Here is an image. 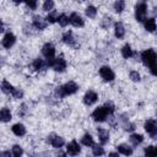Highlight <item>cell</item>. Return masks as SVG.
Instances as JSON below:
<instances>
[{
  "mask_svg": "<svg viewBox=\"0 0 157 157\" xmlns=\"http://www.w3.org/2000/svg\"><path fill=\"white\" fill-rule=\"evenodd\" d=\"M129 76H130V78H131V81H134V82H139V81L141 80V76H140V74H139L137 71H135V70L130 71Z\"/></svg>",
  "mask_w": 157,
  "mask_h": 157,
  "instance_id": "obj_35",
  "label": "cell"
},
{
  "mask_svg": "<svg viewBox=\"0 0 157 157\" xmlns=\"http://www.w3.org/2000/svg\"><path fill=\"white\" fill-rule=\"evenodd\" d=\"M32 23H33V27L36 29H39V31H42V29H44L47 27V21L43 20L40 16H34Z\"/></svg>",
  "mask_w": 157,
  "mask_h": 157,
  "instance_id": "obj_15",
  "label": "cell"
},
{
  "mask_svg": "<svg viewBox=\"0 0 157 157\" xmlns=\"http://www.w3.org/2000/svg\"><path fill=\"white\" fill-rule=\"evenodd\" d=\"M56 22H59V25L61 27H66L69 23H70V20H69V16L65 15V13H60L56 18Z\"/></svg>",
  "mask_w": 157,
  "mask_h": 157,
  "instance_id": "obj_25",
  "label": "cell"
},
{
  "mask_svg": "<svg viewBox=\"0 0 157 157\" xmlns=\"http://www.w3.org/2000/svg\"><path fill=\"white\" fill-rule=\"evenodd\" d=\"M98 101V94L94 91H87L83 96V103L86 105H93L96 102Z\"/></svg>",
  "mask_w": 157,
  "mask_h": 157,
  "instance_id": "obj_10",
  "label": "cell"
},
{
  "mask_svg": "<svg viewBox=\"0 0 157 157\" xmlns=\"http://www.w3.org/2000/svg\"><path fill=\"white\" fill-rule=\"evenodd\" d=\"M56 18H58V13H56L55 11H52V12H49L48 16L45 17V21H47L48 23H54V22H56Z\"/></svg>",
  "mask_w": 157,
  "mask_h": 157,
  "instance_id": "obj_30",
  "label": "cell"
},
{
  "mask_svg": "<svg viewBox=\"0 0 157 157\" xmlns=\"http://www.w3.org/2000/svg\"><path fill=\"white\" fill-rule=\"evenodd\" d=\"M92 153H93L94 156H102V155H104V150H103L102 146L93 145V147H92Z\"/></svg>",
  "mask_w": 157,
  "mask_h": 157,
  "instance_id": "obj_32",
  "label": "cell"
},
{
  "mask_svg": "<svg viewBox=\"0 0 157 157\" xmlns=\"http://www.w3.org/2000/svg\"><path fill=\"white\" fill-rule=\"evenodd\" d=\"M63 42L69 44V45H74L76 43L75 40V37H74V33L71 31H66L64 34H63Z\"/></svg>",
  "mask_w": 157,
  "mask_h": 157,
  "instance_id": "obj_20",
  "label": "cell"
},
{
  "mask_svg": "<svg viewBox=\"0 0 157 157\" xmlns=\"http://www.w3.org/2000/svg\"><path fill=\"white\" fill-rule=\"evenodd\" d=\"M54 9V0H44L43 2V10L45 11H52Z\"/></svg>",
  "mask_w": 157,
  "mask_h": 157,
  "instance_id": "obj_31",
  "label": "cell"
},
{
  "mask_svg": "<svg viewBox=\"0 0 157 157\" xmlns=\"http://www.w3.org/2000/svg\"><path fill=\"white\" fill-rule=\"evenodd\" d=\"M11 119H12L11 110H10L9 108H6V107L1 108V109H0V121H2V123H7V121H10Z\"/></svg>",
  "mask_w": 157,
  "mask_h": 157,
  "instance_id": "obj_16",
  "label": "cell"
},
{
  "mask_svg": "<svg viewBox=\"0 0 157 157\" xmlns=\"http://www.w3.org/2000/svg\"><path fill=\"white\" fill-rule=\"evenodd\" d=\"M1 32H4V25L0 22V33H1Z\"/></svg>",
  "mask_w": 157,
  "mask_h": 157,
  "instance_id": "obj_40",
  "label": "cell"
},
{
  "mask_svg": "<svg viewBox=\"0 0 157 157\" xmlns=\"http://www.w3.org/2000/svg\"><path fill=\"white\" fill-rule=\"evenodd\" d=\"M125 9V0H115L114 2V11L120 13Z\"/></svg>",
  "mask_w": 157,
  "mask_h": 157,
  "instance_id": "obj_28",
  "label": "cell"
},
{
  "mask_svg": "<svg viewBox=\"0 0 157 157\" xmlns=\"http://www.w3.org/2000/svg\"><path fill=\"white\" fill-rule=\"evenodd\" d=\"M121 55L124 59H129L134 55V50L131 49V47L129 44H125L123 48H121Z\"/></svg>",
  "mask_w": 157,
  "mask_h": 157,
  "instance_id": "obj_24",
  "label": "cell"
},
{
  "mask_svg": "<svg viewBox=\"0 0 157 157\" xmlns=\"http://www.w3.org/2000/svg\"><path fill=\"white\" fill-rule=\"evenodd\" d=\"M147 13V2L146 0H139L135 5V18L139 22H142Z\"/></svg>",
  "mask_w": 157,
  "mask_h": 157,
  "instance_id": "obj_4",
  "label": "cell"
},
{
  "mask_svg": "<svg viewBox=\"0 0 157 157\" xmlns=\"http://www.w3.org/2000/svg\"><path fill=\"white\" fill-rule=\"evenodd\" d=\"M78 91V85L74 81H69L66 82L65 85L63 86H59L56 90H55V94L59 97V98H63L65 96H71L74 93H76Z\"/></svg>",
  "mask_w": 157,
  "mask_h": 157,
  "instance_id": "obj_2",
  "label": "cell"
},
{
  "mask_svg": "<svg viewBox=\"0 0 157 157\" xmlns=\"http://www.w3.org/2000/svg\"><path fill=\"white\" fill-rule=\"evenodd\" d=\"M66 65H67V64H66L65 59L61 58V56H60V58H50V59H47V66L54 69V70L58 71V72L65 71Z\"/></svg>",
  "mask_w": 157,
  "mask_h": 157,
  "instance_id": "obj_3",
  "label": "cell"
},
{
  "mask_svg": "<svg viewBox=\"0 0 157 157\" xmlns=\"http://www.w3.org/2000/svg\"><path fill=\"white\" fill-rule=\"evenodd\" d=\"M99 75H101V77H102L104 81H107V82H110V81H113V80L115 78L114 71H113L109 66H102V67L99 69Z\"/></svg>",
  "mask_w": 157,
  "mask_h": 157,
  "instance_id": "obj_7",
  "label": "cell"
},
{
  "mask_svg": "<svg viewBox=\"0 0 157 157\" xmlns=\"http://www.w3.org/2000/svg\"><path fill=\"white\" fill-rule=\"evenodd\" d=\"M125 34V27L123 26L121 22H117L114 25V36L117 38H123Z\"/></svg>",
  "mask_w": 157,
  "mask_h": 157,
  "instance_id": "obj_19",
  "label": "cell"
},
{
  "mask_svg": "<svg viewBox=\"0 0 157 157\" xmlns=\"http://www.w3.org/2000/svg\"><path fill=\"white\" fill-rule=\"evenodd\" d=\"M48 142H49L54 148H60V147H63L64 144H65L64 139H63L61 136H59V135H55V134H52V135L48 136Z\"/></svg>",
  "mask_w": 157,
  "mask_h": 157,
  "instance_id": "obj_8",
  "label": "cell"
},
{
  "mask_svg": "<svg viewBox=\"0 0 157 157\" xmlns=\"http://www.w3.org/2000/svg\"><path fill=\"white\" fill-rule=\"evenodd\" d=\"M12 97L13 98H17V99H20V98H22L23 97V91L22 90H20V88H13V91H12Z\"/></svg>",
  "mask_w": 157,
  "mask_h": 157,
  "instance_id": "obj_36",
  "label": "cell"
},
{
  "mask_svg": "<svg viewBox=\"0 0 157 157\" xmlns=\"http://www.w3.org/2000/svg\"><path fill=\"white\" fill-rule=\"evenodd\" d=\"M0 155H1V156H10V152H7V151H5V152H1Z\"/></svg>",
  "mask_w": 157,
  "mask_h": 157,
  "instance_id": "obj_39",
  "label": "cell"
},
{
  "mask_svg": "<svg viewBox=\"0 0 157 157\" xmlns=\"http://www.w3.org/2000/svg\"><path fill=\"white\" fill-rule=\"evenodd\" d=\"M144 21H145L144 26H145L146 31H148V32H155V29H156V20H155V18H147V20L145 18Z\"/></svg>",
  "mask_w": 157,
  "mask_h": 157,
  "instance_id": "obj_23",
  "label": "cell"
},
{
  "mask_svg": "<svg viewBox=\"0 0 157 157\" xmlns=\"http://www.w3.org/2000/svg\"><path fill=\"white\" fill-rule=\"evenodd\" d=\"M156 153V150H155V146H147L145 148V155L147 156H153Z\"/></svg>",
  "mask_w": 157,
  "mask_h": 157,
  "instance_id": "obj_38",
  "label": "cell"
},
{
  "mask_svg": "<svg viewBox=\"0 0 157 157\" xmlns=\"http://www.w3.org/2000/svg\"><path fill=\"white\" fill-rule=\"evenodd\" d=\"M109 155H110V156H118V152H110Z\"/></svg>",
  "mask_w": 157,
  "mask_h": 157,
  "instance_id": "obj_43",
  "label": "cell"
},
{
  "mask_svg": "<svg viewBox=\"0 0 157 157\" xmlns=\"http://www.w3.org/2000/svg\"><path fill=\"white\" fill-rule=\"evenodd\" d=\"M141 60L142 63L150 67L151 74L156 75V60H157V55L156 52L153 49H146L141 53Z\"/></svg>",
  "mask_w": 157,
  "mask_h": 157,
  "instance_id": "obj_1",
  "label": "cell"
},
{
  "mask_svg": "<svg viewBox=\"0 0 157 157\" xmlns=\"http://www.w3.org/2000/svg\"><path fill=\"white\" fill-rule=\"evenodd\" d=\"M13 2H16V4H21V2H23L25 0H12Z\"/></svg>",
  "mask_w": 157,
  "mask_h": 157,
  "instance_id": "obj_41",
  "label": "cell"
},
{
  "mask_svg": "<svg viewBox=\"0 0 157 157\" xmlns=\"http://www.w3.org/2000/svg\"><path fill=\"white\" fill-rule=\"evenodd\" d=\"M15 42H16V37H15V34L11 33V32H7V33L4 36L2 40H1V44H2L4 48L10 49V48L15 44Z\"/></svg>",
  "mask_w": 157,
  "mask_h": 157,
  "instance_id": "obj_11",
  "label": "cell"
},
{
  "mask_svg": "<svg viewBox=\"0 0 157 157\" xmlns=\"http://www.w3.org/2000/svg\"><path fill=\"white\" fill-rule=\"evenodd\" d=\"M42 54L44 58L47 59H50V58H54L55 55V47L53 45V43H45L43 47H42Z\"/></svg>",
  "mask_w": 157,
  "mask_h": 157,
  "instance_id": "obj_9",
  "label": "cell"
},
{
  "mask_svg": "<svg viewBox=\"0 0 157 157\" xmlns=\"http://www.w3.org/2000/svg\"><path fill=\"white\" fill-rule=\"evenodd\" d=\"M86 16L87 17H90V18H94L96 17V15H97V9L94 7V6H92V5H90V6H87L86 7Z\"/></svg>",
  "mask_w": 157,
  "mask_h": 157,
  "instance_id": "obj_29",
  "label": "cell"
},
{
  "mask_svg": "<svg viewBox=\"0 0 157 157\" xmlns=\"http://www.w3.org/2000/svg\"><path fill=\"white\" fill-rule=\"evenodd\" d=\"M108 117H109V114H108V112L105 110L104 107H98L92 112V118H93L94 121H99V123L105 121Z\"/></svg>",
  "mask_w": 157,
  "mask_h": 157,
  "instance_id": "obj_5",
  "label": "cell"
},
{
  "mask_svg": "<svg viewBox=\"0 0 157 157\" xmlns=\"http://www.w3.org/2000/svg\"><path fill=\"white\" fill-rule=\"evenodd\" d=\"M81 142H82L85 146H87V147H91V146L94 145L93 137H92L90 134H85V135L82 136V139H81Z\"/></svg>",
  "mask_w": 157,
  "mask_h": 157,
  "instance_id": "obj_26",
  "label": "cell"
},
{
  "mask_svg": "<svg viewBox=\"0 0 157 157\" xmlns=\"http://www.w3.org/2000/svg\"><path fill=\"white\" fill-rule=\"evenodd\" d=\"M1 65H4V58L0 56V66H1Z\"/></svg>",
  "mask_w": 157,
  "mask_h": 157,
  "instance_id": "obj_42",
  "label": "cell"
},
{
  "mask_svg": "<svg viewBox=\"0 0 157 157\" xmlns=\"http://www.w3.org/2000/svg\"><path fill=\"white\" fill-rule=\"evenodd\" d=\"M142 141H144V136L140 135V134H132V135L130 136V142H131L134 146L140 145Z\"/></svg>",
  "mask_w": 157,
  "mask_h": 157,
  "instance_id": "obj_27",
  "label": "cell"
},
{
  "mask_svg": "<svg viewBox=\"0 0 157 157\" xmlns=\"http://www.w3.org/2000/svg\"><path fill=\"white\" fill-rule=\"evenodd\" d=\"M32 67L36 70V71H43V70H45L48 66H47V61H44V60H42V59H36L33 63H32Z\"/></svg>",
  "mask_w": 157,
  "mask_h": 157,
  "instance_id": "obj_18",
  "label": "cell"
},
{
  "mask_svg": "<svg viewBox=\"0 0 157 157\" xmlns=\"http://www.w3.org/2000/svg\"><path fill=\"white\" fill-rule=\"evenodd\" d=\"M144 128H145V130L147 131V134H148L152 139L156 137V135H157V124H156V120H155V119H148V120H146Z\"/></svg>",
  "mask_w": 157,
  "mask_h": 157,
  "instance_id": "obj_6",
  "label": "cell"
},
{
  "mask_svg": "<svg viewBox=\"0 0 157 157\" xmlns=\"http://www.w3.org/2000/svg\"><path fill=\"white\" fill-rule=\"evenodd\" d=\"M25 1H26V5H27L31 10H34V9L37 7V4H38L37 0H25Z\"/></svg>",
  "mask_w": 157,
  "mask_h": 157,
  "instance_id": "obj_37",
  "label": "cell"
},
{
  "mask_svg": "<svg viewBox=\"0 0 157 157\" xmlns=\"http://www.w3.org/2000/svg\"><path fill=\"white\" fill-rule=\"evenodd\" d=\"M118 152L121 153V155H125V156H130L132 155V147H130L128 144H120L118 147H117Z\"/></svg>",
  "mask_w": 157,
  "mask_h": 157,
  "instance_id": "obj_21",
  "label": "cell"
},
{
  "mask_svg": "<svg viewBox=\"0 0 157 157\" xmlns=\"http://www.w3.org/2000/svg\"><path fill=\"white\" fill-rule=\"evenodd\" d=\"M11 130H12V132H13L16 136H20V137L23 136V135L26 134V128H25V125L21 124V123L13 124L12 128H11Z\"/></svg>",
  "mask_w": 157,
  "mask_h": 157,
  "instance_id": "obj_17",
  "label": "cell"
},
{
  "mask_svg": "<svg viewBox=\"0 0 157 157\" xmlns=\"http://www.w3.org/2000/svg\"><path fill=\"white\" fill-rule=\"evenodd\" d=\"M103 107L105 108V110L108 112V114H109V115H112V114L114 113V110H115V107H114V104H113L112 102H105Z\"/></svg>",
  "mask_w": 157,
  "mask_h": 157,
  "instance_id": "obj_33",
  "label": "cell"
},
{
  "mask_svg": "<svg viewBox=\"0 0 157 157\" xmlns=\"http://www.w3.org/2000/svg\"><path fill=\"white\" fill-rule=\"evenodd\" d=\"M97 134H98V140H99L101 145H105L109 141V132H108V130H105L103 128H98L97 129Z\"/></svg>",
  "mask_w": 157,
  "mask_h": 157,
  "instance_id": "obj_14",
  "label": "cell"
},
{
  "mask_svg": "<svg viewBox=\"0 0 157 157\" xmlns=\"http://www.w3.org/2000/svg\"><path fill=\"white\" fill-rule=\"evenodd\" d=\"M69 20H70V23H71L72 26H75V27H82V26L85 25L83 18H82L81 15L77 13V12H72V13L69 16Z\"/></svg>",
  "mask_w": 157,
  "mask_h": 157,
  "instance_id": "obj_12",
  "label": "cell"
},
{
  "mask_svg": "<svg viewBox=\"0 0 157 157\" xmlns=\"http://www.w3.org/2000/svg\"><path fill=\"white\" fill-rule=\"evenodd\" d=\"M66 151H67L69 155H71V156H76V155L80 153L81 147H80V145H78L77 141L72 140V141H70V142L67 144V146H66Z\"/></svg>",
  "mask_w": 157,
  "mask_h": 157,
  "instance_id": "obj_13",
  "label": "cell"
},
{
  "mask_svg": "<svg viewBox=\"0 0 157 157\" xmlns=\"http://www.w3.org/2000/svg\"><path fill=\"white\" fill-rule=\"evenodd\" d=\"M0 88H1V91H2L4 93H6V94H11L15 87H13L9 81L4 80V81L1 82V85H0Z\"/></svg>",
  "mask_w": 157,
  "mask_h": 157,
  "instance_id": "obj_22",
  "label": "cell"
},
{
  "mask_svg": "<svg viewBox=\"0 0 157 157\" xmlns=\"http://www.w3.org/2000/svg\"><path fill=\"white\" fill-rule=\"evenodd\" d=\"M22 153H23V150H22L21 146H18V145H13V146H12V155H13V156L20 157Z\"/></svg>",
  "mask_w": 157,
  "mask_h": 157,
  "instance_id": "obj_34",
  "label": "cell"
}]
</instances>
